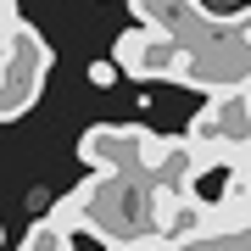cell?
I'll use <instances>...</instances> for the list:
<instances>
[{"label": "cell", "instance_id": "cell-8", "mask_svg": "<svg viewBox=\"0 0 251 251\" xmlns=\"http://www.w3.org/2000/svg\"><path fill=\"white\" fill-rule=\"evenodd\" d=\"M106 251H179L173 240H134V246H106Z\"/></svg>", "mask_w": 251, "mask_h": 251}, {"label": "cell", "instance_id": "cell-1", "mask_svg": "<svg viewBox=\"0 0 251 251\" xmlns=\"http://www.w3.org/2000/svg\"><path fill=\"white\" fill-rule=\"evenodd\" d=\"M128 11L140 28L184 50V73H179L184 90L224 95L251 84V6L218 17L201 0H128Z\"/></svg>", "mask_w": 251, "mask_h": 251}, {"label": "cell", "instance_id": "cell-2", "mask_svg": "<svg viewBox=\"0 0 251 251\" xmlns=\"http://www.w3.org/2000/svg\"><path fill=\"white\" fill-rule=\"evenodd\" d=\"M190 151L184 134H151L140 123H95L78 140V162L90 173H162Z\"/></svg>", "mask_w": 251, "mask_h": 251}, {"label": "cell", "instance_id": "cell-4", "mask_svg": "<svg viewBox=\"0 0 251 251\" xmlns=\"http://www.w3.org/2000/svg\"><path fill=\"white\" fill-rule=\"evenodd\" d=\"M184 140L218 151L224 162H234V151H251V84L224 90V95H206V106L190 117Z\"/></svg>", "mask_w": 251, "mask_h": 251}, {"label": "cell", "instance_id": "cell-6", "mask_svg": "<svg viewBox=\"0 0 251 251\" xmlns=\"http://www.w3.org/2000/svg\"><path fill=\"white\" fill-rule=\"evenodd\" d=\"M140 56H145V28H123V34L112 39V62L134 78V73H140Z\"/></svg>", "mask_w": 251, "mask_h": 251}, {"label": "cell", "instance_id": "cell-7", "mask_svg": "<svg viewBox=\"0 0 251 251\" xmlns=\"http://www.w3.org/2000/svg\"><path fill=\"white\" fill-rule=\"evenodd\" d=\"M117 73H123L117 62H90V84H95V90H112V84H117Z\"/></svg>", "mask_w": 251, "mask_h": 251}, {"label": "cell", "instance_id": "cell-5", "mask_svg": "<svg viewBox=\"0 0 251 251\" xmlns=\"http://www.w3.org/2000/svg\"><path fill=\"white\" fill-rule=\"evenodd\" d=\"M17 251H73V234H67L62 224H50V218H39V224L23 234Z\"/></svg>", "mask_w": 251, "mask_h": 251}, {"label": "cell", "instance_id": "cell-3", "mask_svg": "<svg viewBox=\"0 0 251 251\" xmlns=\"http://www.w3.org/2000/svg\"><path fill=\"white\" fill-rule=\"evenodd\" d=\"M50 62L56 56L45 45V34H39L34 23H23L17 39L0 50V123L23 117L39 100V90H45V78H50Z\"/></svg>", "mask_w": 251, "mask_h": 251}]
</instances>
